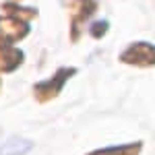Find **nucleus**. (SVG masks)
Here are the masks:
<instances>
[{
  "label": "nucleus",
  "mask_w": 155,
  "mask_h": 155,
  "mask_svg": "<svg viewBox=\"0 0 155 155\" xmlns=\"http://www.w3.org/2000/svg\"><path fill=\"white\" fill-rule=\"evenodd\" d=\"M74 68H60L52 79H48V81H41V83H37L35 87H33V93H35V97L39 99V101H48V99H52V97H56L60 93V89L64 87V83L71 79L72 74H74Z\"/></svg>",
  "instance_id": "2"
},
{
  "label": "nucleus",
  "mask_w": 155,
  "mask_h": 155,
  "mask_svg": "<svg viewBox=\"0 0 155 155\" xmlns=\"http://www.w3.org/2000/svg\"><path fill=\"white\" fill-rule=\"evenodd\" d=\"M97 11V0H74L72 2V39L79 37V27Z\"/></svg>",
  "instance_id": "4"
},
{
  "label": "nucleus",
  "mask_w": 155,
  "mask_h": 155,
  "mask_svg": "<svg viewBox=\"0 0 155 155\" xmlns=\"http://www.w3.org/2000/svg\"><path fill=\"white\" fill-rule=\"evenodd\" d=\"M143 149V143H128V145H114V147H106V149H97L89 155H139Z\"/></svg>",
  "instance_id": "6"
},
{
  "label": "nucleus",
  "mask_w": 155,
  "mask_h": 155,
  "mask_svg": "<svg viewBox=\"0 0 155 155\" xmlns=\"http://www.w3.org/2000/svg\"><path fill=\"white\" fill-rule=\"evenodd\" d=\"M29 149H31V141H25V139H21V137H15V139H11L8 143L2 145L0 155H25Z\"/></svg>",
  "instance_id": "7"
},
{
  "label": "nucleus",
  "mask_w": 155,
  "mask_h": 155,
  "mask_svg": "<svg viewBox=\"0 0 155 155\" xmlns=\"http://www.w3.org/2000/svg\"><path fill=\"white\" fill-rule=\"evenodd\" d=\"M107 27H110V23L107 21H97V23L91 25V35L93 37H101V35H106V31H107Z\"/></svg>",
  "instance_id": "9"
},
{
  "label": "nucleus",
  "mask_w": 155,
  "mask_h": 155,
  "mask_svg": "<svg viewBox=\"0 0 155 155\" xmlns=\"http://www.w3.org/2000/svg\"><path fill=\"white\" fill-rule=\"evenodd\" d=\"M29 33V23L17 17H0V41L2 44H15L19 39H23Z\"/></svg>",
  "instance_id": "3"
},
{
  "label": "nucleus",
  "mask_w": 155,
  "mask_h": 155,
  "mask_svg": "<svg viewBox=\"0 0 155 155\" xmlns=\"http://www.w3.org/2000/svg\"><path fill=\"white\" fill-rule=\"evenodd\" d=\"M120 62L141 68L155 66V46L149 41H134L120 54Z\"/></svg>",
  "instance_id": "1"
},
{
  "label": "nucleus",
  "mask_w": 155,
  "mask_h": 155,
  "mask_svg": "<svg viewBox=\"0 0 155 155\" xmlns=\"http://www.w3.org/2000/svg\"><path fill=\"white\" fill-rule=\"evenodd\" d=\"M6 12H11V17H17V19H23V21H27V19H33L37 15L35 8H23V6H17V4H12V2H8V4H4L2 6Z\"/></svg>",
  "instance_id": "8"
},
{
  "label": "nucleus",
  "mask_w": 155,
  "mask_h": 155,
  "mask_svg": "<svg viewBox=\"0 0 155 155\" xmlns=\"http://www.w3.org/2000/svg\"><path fill=\"white\" fill-rule=\"evenodd\" d=\"M25 60L23 52L15 48H6L0 46V72H11L17 66H21V62Z\"/></svg>",
  "instance_id": "5"
}]
</instances>
